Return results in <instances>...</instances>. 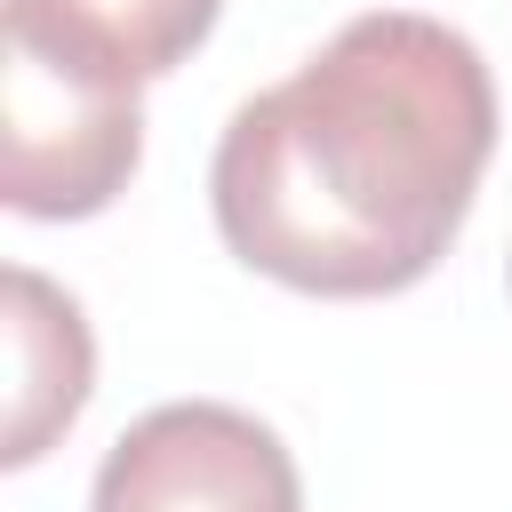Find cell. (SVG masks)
Listing matches in <instances>:
<instances>
[{"mask_svg":"<svg viewBox=\"0 0 512 512\" xmlns=\"http://www.w3.org/2000/svg\"><path fill=\"white\" fill-rule=\"evenodd\" d=\"M488 152V56L440 16L368 8L224 120L208 208L224 248L296 296H400L464 232Z\"/></svg>","mask_w":512,"mask_h":512,"instance_id":"cell-1","label":"cell"},{"mask_svg":"<svg viewBox=\"0 0 512 512\" xmlns=\"http://www.w3.org/2000/svg\"><path fill=\"white\" fill-rule=\"evenodd\" d=\"M144 160V104L120 80L48 64L8 40L0 64V200L32 224L96 216Z\"/></svg>","mask_w":512,"mask_h":512,"instance_id":"cell-2","label":"cell"},{"mask_svg":"<svg viewBox=\"0 0 512 512\" xmlns=\"http://www.w3.org/2000/svg\"><path fill=\"white\" fill-rule=\"evenodd\" d=\"M88 512H304V480L264 416L160 400L104 448Z\"/></svg>","mask_w":512,"mask_h":512,"instance_id":"cell-3","label":"cell"},{"mask_svg":"<svg viewBox=\"0 0 512 512\" xmlns=\"http://www.w3.org/2000/svg\"><path fill=\"white\" fill-rule=\"evenodd\" d=\"M216 16L224 0H8V40L48 64H80L96 80L144 88L176 72L216 32Z\"/></svg>","mask_w":512,"mask_h":512,"instance_id":"cell-5","label":"cell"},{"mask_svg":"<svg viewBox=\"0 0 512 512\" xmlns=\"http://www.w3.org/2000/svg\"><path fill=\"white\" fill-rule=\"evenodd\" d=\"M504 272H512V264H504Z\"/></svg>","mask_w":512,"mask_h":512,"instance_id":"cell-6","label":"cell"},{"mask_svg":"<svg viewBox=\"0 0 512 512\" xmlns=\"http://www.w3.org/2000/svg\"><path fill=\"white\" fill-rule=\"evenodd\" d=\"M96 392V336L80 320V304L32 272V264H8V440H0V464L24 472L40 464L88 408Z\"/></svg>","mask_w":512,"mask_h":512,"instance_id":"cell-4","label":"cell"}]
</instances>
